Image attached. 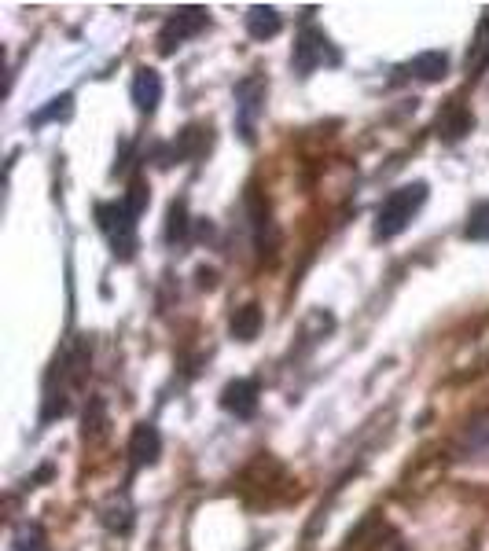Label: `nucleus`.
<instances>
[{"label": "nucleus", "instance_id": "nucleus-1", "mask_svg": "<svg viewBox=\"0 0 489 551\" xmlns=\"http://www.w3.org/2000/svg\"><path fill=\"white\" fill-rule=\"evenodd\" d=\"M85 372H89V346H85V342H70V346L56 357L52 372H48L41 423H52V419L67 416L70 397H74V390L85 383Z\"/></svg>", "mask_w": 489, "mask_h": 551}, {"label": "nucleus", "instance_id": "nucleus-6", "mask_svg": "<svg viewBox=\"0 0 489 551\" xmlns=\"http://www.w3.org/2000/svg\"><path fill=\"white\" fill-rule=\"evenodd\" d=\"M206 26H210V8H206V4H181V8L162 23L159 52L162 56H173L181 45H188V41H195V37L203 34Z\"/></svg>", "mask_w": 489, "mask_h": 551}, {"label": "nucleus", "instance_id": "nucleus-8", "mask_svg": "<svg viewBox=\"0 0 489 551\" xmlns=\"http://www.w3.org/2000/svg\"><path fill=\"white\" fill-rule=\"evenodd\" d=\"M243 203H247V217H251L254 250H258L262 258H273L276 247H280V228H276V221H273V206H269V199H265L254 184L247 188Z\"/></svg>", "mask_w": 489, "mask_h": 551}, {"label": "nucleus", "instance_id": "nucleus-7", "mask_svg": "<svg viewBox=\"0 0 489 551\" xmlns=\"http://www.w3.org/2000/svg\"><path fill=\"white\" fill-rule=\"evenodd\" d=\"M210 133H214V129H210V125H203V122L184 125L173 144H159V151H155L159 166H181V162H199V158L210 151V140H214Z\"/></svg>", "mask_w": 489, "mask_h": 551}, {"label": "nucleus", "instance_id": "nucleus-3", "mask_svg": "<svg viewBox=\"0 0 489 551\" xmlns=\"http://www.w3.org/2000/svg\"><path fill=\"white\" fill-rule=\"evenodd\" d=\"M137 210L126 199H114V203H96V228L103 232L107 247L114 250L118 261H133L137 258Z\"/></svg>", "mask_w": 489, "mask_h": 551}, {"label": "nucleus", "instance_id": "nucleus-5", "mask_svg": "<svg viewBox=\"0 0 489 551\" xmlns=\"http://www.w3.org/2000/svg\"><path fill=\"white\" fill-rule=\"evenodd\" d=\"M265 96H269V81L262 74H247L236 81V133L243 144L258 140V122L265 114Z\"/></svg>", "mask_w": 489, "mask_h": 551}, {"label": "nucleus", "instance_id": "nucleus-13", "mask_svg": "<svg viewBox=\"0 0 489 551\" xmlns=\"http://www.w3.org/2000/svg\"><path fill=\"white\" fill-rule=\"evenodd\" d=\"M280 30H284V19H280V12H276L273 4H254V8H247V34H251L254 41H273Z\"/></svg>", "mask_w": 489, "mask_h": 551}, {"label": "nucleus", "instance_id": "nucleus-10", "mask_svg": "<svg viewBox=\"0 0 489 551\" xmlns=\"http://www.w3.org/2000/svg\"><path fill=\"white\" fill-rule=\"evenodd\" d=\"M129 96H133V103H137L140 114H155L162 103V74L151 67H137V74H133V85H129Z\"/></svg>", "mask_w": 489, "mask_h": 551}, {"label": "nucleus", "instance_id": "nucleus-18", "mask_svg": "<svg viewBox=\"0 0 489 551\" xmlns=\"http://www.w3.org/2000/svg\"><path fill=\"white\" fill-rule=\"evenodd\" d=\"M70 111H74V96H70V92H63V96H56V100H48V107H41V111L30 118V125L63 122V118H70Z\"/></svg>", "mask_w": 489, "mask_h": 551}, {"label": "nucleus", "instance_id": "nucleus-2", "mask_svg": "<svg viewBox=\"0 0 489 551\" xmlns=\"http://www.w3.org/2000/svg\"><path fill=\"white\" fill-rule=\"evenodd\" d=\"M427 195H431V188L423 184V180H412V184H401V188H394V192L379 203L376 210V232L372 236L379 239V243H390V239H398L405 228L416 221V214H420L423 206H427Z\"/></svg>", "mask_w": 489, "mask_h": 551}, {"label": "nucleus", "instance_id": "nucleus-17", "mask_svg": "<svg viewBox=\"0 0 489 551\" xmlns=\"http://www.w3.org/2000/svg\"><path fill=\"white\" fill-rule=\"evenodd\" d=\"M464 239L467 243H489V199L471 206L467 225H464Z\"/></svg>", "mask_w": 489, "mask_h": 551}, {"label": "nucleus", "instance_id": "nucleus-16", "mask_svg": "<svg viewBox=\"0 0 489 551\" xmlns=\"http://www.w3.org/2000/svg\"><path fill=\"white\" fill-rule=\"evenodd\" d=\"M228 331H232V338H239V342H254L258 338V331H262V309L258 305H243V309H236L232 313V324H228Z\"/></svg>", "mask_w": 489, "mask_h": 551}, {"label": "nucleus", "instance_id": "nucleus-15", "mask_svg": "<svg viewBox=\"0 0 489 551\" xmlns=\"http://www.w3.org/2000/svg\"><path fill=\"white\" fill-rule=\"evenodd\" d=\"M405 70L420 81H442L445 74H449V56H445V52H420Z\"/></svg>", "mask_w": 489, "mask_h": 551}, {"label": "nucleus", "instance_id": "nucleus-14", "mask_svg": "<svg viewBox=\"0 0 489 551\" xmlns=\"http://www.w3.org/2000/svg\"><path fill=\"white\" fill-rule=\"evenodd\" d=\"M467 78H478L482 70L489 67V8L482 12V19H478V30L475 37H471V45H467Z\"/></svg>", "mask_w": 489, "mask_h": 551}, {"label": "nucleus", "instance_id": "nucleus-12", "mask_svg": "<svg viewBox=\"0 0 489 551\" xmlns=\"http://www.w3.org/2000/svg\"><path fill=\"white\" fill-rule=\"evenodd\" d=\"M129 456L137 467H151V463H159L162 456V434L155 423H137L133 434H129Z\"/></svg>", "mask_w": 489, "mask_h": 551}, {"label": "nucleus", "instance_id": "nucleus-19", "mask_svg": "<svg viewBox=\"0 0 489 551\" xmlns=\"http://www.w3.org/2000/svg\"><path fill=\"white\" fill-rule=\"evenodd\" d=\"M188 228H192V221H188V206L173 203L170 206V225H166V243L170 247H177V243H188Z\"/></svg>", "mask_w": 489, "mask_h": 551}, {"label": "nucleus", "instance_id": "nucleus-11", "mask_svg": "<svg viewBox=\"0 0 489 551\" xmlns=\"http://www.w3.org/2000/svg\"><path fill=\"white\" fill-rule=\"evenodd\" d=\"M471 129H475V114H471V107H467L464 100L445 103V111L438 114V136H442L445 144H460Z\"/></svg>", "mask_w": 489, "mask_h": 551}, {"label": "nucleus", "instance_id": "nucleus-9", "mask_svg": "<svg viewBox=\"0 0 489 551\" xmlns=\"http://www.w3.org/2000/svg\"><path fill=\"white\" fill-rule=\"evenodd\" d=\"M258 383L254 379H232V383L221 390V408H225L228 416L236 419H251L258 412Z\"/></svg>", "mask_w": 489, "mask_h": 551}, {"label": "nucleus", "instance_id": "nucleus-4", "mask_svg": "<svg viewBox=\"0 0 489 551\" xmlns=\"http://www.w3.org/2000/svg\"><path fill=\"white\" fill-rule=\"evenodd\" d=\"M342 63V52L335 48V41H331L320 26H302L295 37V52H291V67H295V74H302V78H309V74H317V70L324 67H339Z\"/></svg>", "mask_w": 489, "mask_h": 551}, {"label": "nucleus", "instance_id": "nucleus-20", "mask_svg": "<svg viewBox=\"0 0 489 551\" xmlns=\"http://www.w3.org/2000/svg\"><path fill=\"white\" fill-rule=\"evenodd\" d=\"M122 199H126V203L133 206L137 214H144V210H148V203H151V188H148V180L137 177V180H133V184H129V192L122 195Z\"/></svg>", "mask_w": 489, "mask_h": 551}]
</instances>
